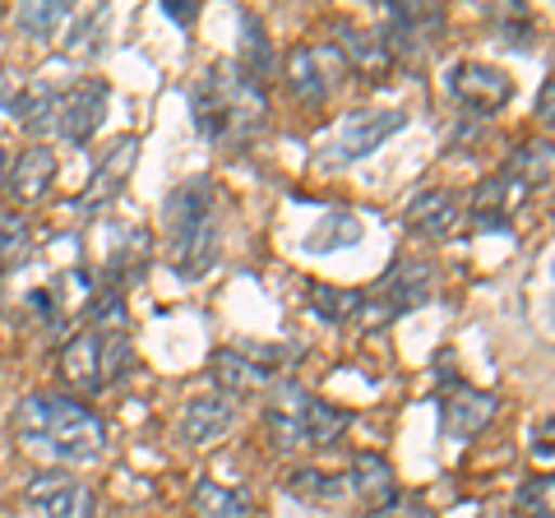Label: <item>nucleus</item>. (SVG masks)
<instances>
[{
  "label": "nucleus",
  "mask_w": 555,
  "mask_h": 518,
  "mask_svg": "<svg viewBox=\"0 0 555 518\" xmlns=\"http://www.w3.org/2000/svg\"><path fill=\"white\" fill-rule=\"evenodd\" d=\"M14 436L42 444L61 463H93L107 449V426L83 399L69 393H28L14 412Z\"/></svg>",
  "instance_id": "f257e3e1"
},
{
  "label": "nucleus",
  "mask_w": 555,
  "mask_h": 518,
  "mask_svg": "<svg viewBox=\"0 0 555 518\" xmlns=\"http://www.w3.org/2000/svg\"><path fill=\"white\" fill-rule=\"evenodd\" d=\"M195 126L204 140L214 144H236V140H250V134L264 130V116H269V102L264 89L236 70V61H214L195 83Z\"/></svg>",
  "instance_id": "f03ea898"
},
{
  "label": "nucleus",
  "mask_w": 555,
  "mask_h": 518,
  "mask_svg": "<svg viewBox=\"0 0 555 518\" xmlns=\"http://www.w3.org/2000/svg\"><path fill=\"white\" fill-rule=\"evenodd\" d=\"M403 126H408V112H385V107L347 112L338 120L328 153H334V163H361V158H371V153L385 148Z\"/></svg>",
  "instance_id": "7ed1b4c3"
},
{
  "label": "nucleus",
  "mask_w": 555,
  "mask_h": 518,
  "mask_svg": "<svg viewBox=\"0 0 555 518\" xmlns=\"http://www.w3.org/2000/svg\"><path fill=\"white\" fill-rule=\"evenodd\" d=\"M449 93H454V102H463L467 112L491 116L514 98V79L491 61H459L454 70H449Z\"/></svg>",
  "instance_id": "20e7f679"
},
{
  "label": "nucleus",
  "mask_w": 555,
  "mask_h": 518,
  "mask_svg": "<svg viewBox=\"0 0 555 518\" xmlns=\"http://www.w3.org/2000/svg\"><path fill=\"white\" fill-rule=\"evenodd\" d=\"M208 213H214V181H208V177L181 181V185L167 195V204H163L167 241H171V246H181V241H190L195 232L214 228V222H208Z\"/></svg>",
  "instance_id": "39448f33"
},
{
  "label": "nucleus",
  "mask_w": 555,
  "mask_h": 518,
  "mask_svg": "<svg viewBox=\"0 0 555 518\" xmlns=\"http://www.w3.org/2000/svg\"><path fill=\"white\" fill-rule=\"evenodd\" d=\"M241 417V403L228 393H195L181 407V440L185 444H214L222 436H232V426Z\"/></svg>",
  "instance_id": "423d86ee"
},
{
  "label": "nucleus",
  "mask_w": 555,
  "mask_h": 518,
  "mask_svg": "<svg viewBox=\"0 0 555 518\" xmlns=\"http://www.w3.org/2000/svg\"><path fill=\"white\" fill-rule=\"evenodd\" d=\"M134 163H139V140L134 134H120V140L98 158L93 177H89V185H83V195H79V209H102L107 199H116L120 190H126Z\"/></svg>",
  "instance_id": "0eeeda50"
},
{
  "label": "nucleus",
  "mask_w": 555,
  "mask_h": 518,
  "mask_svg": "<svg viewBox=\"0 0 555 518\" xmlns=\"http://www.w3.org/2000/svg\"><path fill=\"white\" fill-rule=\"evenodd\" d=\"M444 24V10L440 5H416V0H403V5H389V24H385V47L393 51H408V56H416L422 47H430V38L440 33Z\"/></svg>",
  "instance_id": "6e6552de"
},
{
  "label": "nucleus",
  "mask_w": 555,
  "mask_h": 518,
  "mask_svg": "<svg viewBox=\"0 0 555 518\" xmlns=\"http://www.w3.org/2000/svg\"><path fill=\"white\" fill-rule=\"evenodd\" d=\"M102 116H107V83L89 79V83H79L75 93L61 98L56 130H61V140H69V144H89L98 134V126H102Z\"/></svg>",
  "instance_id": "1a4fd4ad"
},
{
  "label": "nucleus",
  "mask_w": 555,
  "mask_h": 518,
  "mask_svg": "<svg viewBox=\"0 0 555 518\" xmlns=\"http://www.w3.org/2000/svg\"><path fill=\"white\" fill-rule=\"evenodd\" d=\"M403 222H408L412 236L449 241V236L463 228V209H459V199L449 195V190H422V195H412Z\"/></svg>",
  "instance_id": "9d476101"
},
{
  "label": "nucleus",
  "mask_w": 555,
  "mask_h": 518,
  "mask_svg": "<svg viewBox=\"0 0 555 518\" xmlns=\"http://www.w3.org/2000/svg\"><path fill=\"white\" fill-rule=\"evenodd\" d=\"M208 371H214L218 389L228 393V399H236V403L246 399V393H264L273 379H278L259 357H250V352H232V348H222V352L208 357Z\"/></svg>",
  "instance_id": "9b49d317"
},
{
  "label": "nucleus",
  "mask_w": 555,
  "mask_h": 518,
  "mask_svg": "<svg viewBox=\"0 0 555 518\" xmlns=\"http://www.w3.org/2000/svg\"><path fill=\"white\" fill-rule=\"evenodd\" d=\"M56 171H61V163H56V153H51L47 144L28 148V153H20V163H10L5 195H10L14 204H38L47 190L56 185Z\"/></svg>",
  "instance_id": "f8f14e48"
},
{
  "label": "nucleus",
  "mask_w": 555,
  "mask_h": 518,
  "mask_svg": "<svg viewBox=\"0 0 555 518\" xmlns=\"http://www.w3.org/2000/svg\"><path fill=\"white\" fill-rule=\"evenodd\" d=\"M338 51H343V61L352 65V70L361 79H371V83H389L393 75V51L385 47V38L371 28H338Z\"/></svg>",
  "instance_id": "ddd939ff"
},
{
  "label": "nucleus",
  "mask_w": 555,
  "mask_h": 518,
  "mask_svg": "<svg viewBox=\"0 0 555 518\" xmlns=\"http://www.w3.org/2000/svg\"><path fill=\"white\" fill-rule=\"evenodd\" d=\"M347 481H352L357 500L366 505L371 514L398 505V477L389 468V458L371 454V449H361V454H352V468H347Z\"/></svg>",
  "instance_id": "4468645a"
},
{
  "label": "nucleus",
  "mask_w": 555,
  "mask_h": 518,
  "mask_svg": "<svg viewBox=\"0 0 555 518\" xmlns=\"http://www.w3.org/2000/svg\"><path fill=\"white\" fill-rule=\"evenodd\" d=\"M495 407H500L495 393H481V389L459 385V389L444 399V436H449V440H473V436H481V430L491 426Z\"/></svg>",
  "instance_id": "2eb2a0df"
},
{
  "label": "nucleus",
  "mask_w": 555,
  "mask_h": 518,
  "mask_svg": "<svg viewBox=\"0 0 555 518\" xmlns=\"http://www.w3.org/2000/svg\"><path fill=\"white\" fill-rule=\"evenodd\" d=\"M283 79H287V93L297 98L301 107H310V112L324 107L328 79H324V70H320V51H315V47H306V42L292 47L287 61H283Z\"/></svg>",
  "instance_id": "dca6fc26"
},
{
  "label": "nucleus",
  "mask_w": 555,
  "mask_h": 518,
  "mask_svg": "<svg viewBox=\"0 0 555 518\" xmlns=\"http://www.w3.org/2000/svg\"><path fill=\"white\" fill-rule=\"evenodd\" d=\"M61 375L69 389L79 393H102L107 385H102V357H98V329H83L75 334L61 348Z\"/></svg>",
  "instance_id": "f3484780"
},
{
  "label": "nucleus",
  "mask_w": 555,
  "mask_h": 518,
  "mask_svg": "<svg viewBox=\"0 0 555 518\" xmlns=\"http://www.w3.org/2000/svg\"><path fill=\"white\" fill-rule=\"evenodd\" d=\"M524 199H528V190L518 185L509 171H500V177H491V181L477 185V195H473V218L481 222L486 232H495V228H505L509 213H514Z\"/></svg>",
  "instance_id": "a211bd4d"
},
{
  "label": "nucleus",
  "mask_w": 555,
  "mask_h": 518,
  "mask_svg": "<svg viewBox=\"0 0 555 518\" xmlns=\"http://www.w3.org/2000/svg\"><path fill=\"white\" fill-rule=\"evenodd\" d=\"M347 426H352V412H343L324 399H310V407L301 412L297 422V449H328L347 436Z\"/></svg>",
  "instance_id": "6ab92c4d"
},
{
  "label": "nucleus",
  "mask_w": 555,
  "mask_h": 518,
  "mask_svg": "<svg viewBox=\"0 0 555 518\" xmlns=\"http://www.w3.org/2000/svg\"><path fill=\"white\" fill-rule=\"evenodd\" d=\"M14 120L28 130V134H47V130H56V116H61V93L51 89V83L42 79H33L20 89V102H14Z\"/></svg>",
  "instance_id": "aec40b11"
},
{
  "label": "nucleus",
  "mask_w": 555,
  "mask_h": 518,
  "mask_svg": "<svg viewBox=\"0 0 555 518\" xmlns=\"http://www.w3.org/2000/svg\"><path fill=\"white\" fill-rule=\"evenodd\" d=\"M236 70L250 75L259 89H264V79H273V70H278L269 33H264V24H259L255 14H241V61H236Z\"/></svg>",
  "instance_id": "412c9836"
},
{
  "label": "nucleus",
  "mask_w": 555,
  "mask_h": 518,
  "mask_svg": "<svg viewBox=\"0 0 555 518\" xmlns=\"http://www.w3.org/2000/svg\"><path fill=\"white\" fill-rule=\"evenodd\" d=\"M361 236H366V228H361V218H357L352 209H328V213L320 218V228L306 236V250H310V255L352 250Z\"/></svg>",
  "instance_id": "4be33fe9"
},
{
  "label": "nucleus",
  "mask_w": 555,
  "mask_h": 518,
  "mask_svg": "<svg viewBox=\"0 0 555 518\" xmlns=\"http://www.w3.org/2000/svg\"><path fill=\"white\" fill-rule=\"evenodd\" d=\"M190 505H195L204 518H250L255 500L241 487H222V481H199L190 491Z\"/></svg>",
  "instance_id": "5701e85b"
},
{
  "label": "nucleus",
  "mask_w": 555,
  "mask_h": 518,
  "mask_svg": "<svg viewBox=\"0 0 555 518\" xmlns=\"http://www.w3.org/2000/svg\"><path fill=\"white\" fill-rule=\"evenodd\" d=\"M287 491L306 500V505H334V500H343L347 491H352V481H347V472H328V468H297L287 477Z\"/></svg>",
  "instance_id": "b1692460"
},
{
  "label": "nucleus",
  "mask_w": 555,
  "mask_h": 518,
  "mask_svg": "<svg viewBox=\"0 0 555 518\" xmlns=\"http://www.w3.org/2000/svg\"><path fill=\"white\" fill-rule=\"evenodd\" d=\"M171 264H177L181 279H204V273L218 264V236H214V228H204L190 241H181V246H171Z\"/></svg>",
  "instance_id": "393cba45"
},
{
  "label": "nucleus",
  "mask_w": 555,
  "mask_h": 518,
  "mask_svg": "<svg viewBox=\"0 0 555 518\" xmlns=\"http://www.w3.org/2000/svg\"><path fill=\"white\" fill-rule=\"evenodd\" d=\"M69 10L65 0H28V5H20V33H28V38H56V33L69 24Z\"/></svg>",
  "instance_id": "a878e982"
},
{
  "label": "nucleus",
  "mask_w": 555,
  "mask_h": 518,
  "mask_svg": "<svg viewBox=\"0 0 555 518\" xmlns=\"http://www.w3.org/2000/svg\"><path fill=\"white\" fill-rule=\"evenodd\" d=\"M361 292H347V287H328V283H315L310 287V315H320L328 324H343V320H352L361 315Z\"/></svg>",
  "instance_id": "bb28decb"
},
{
  "label": "nucleus",
  "mask_w": 555,
  "mask_h": 518,
  "mask_svg": "<svg viewBox=\"0 0 555 518\" xmlns=\"http://www.w3.org/2000/svg\"><path fill=\"white\" fill-rule=\"evenodd\" d=\"M509 177L524 185V190H537V185H546V177H551V144L542 140V144H524L509 158Z\"/></svg>",
  "instance_id": "cd10ccee"
},
{
  "label": "nucleus",
  "mask_w": 555,
  "mask_h": 518,
  "mask_svg": "<svg viewBox=\"0 0 555 518\" xmlns=\"http://www.w3.org/2000/svg\"><path fill=\"white\" fill-rule=\"evenodd\" d=\"M98 357H102V385H116V379H126L130 371V334L116 329V334H98Z\"/></svg>",
  "instance_id": "c85d7f7f"
},
{
  "label": "nucleus",
  "mask_w": 555,
  "mask_h": 518,
  "mask_svg": "<svg viewBox=\"0 0 555 518\" xmlns=\"http://www.w3.org/2000/svg\"><path fill=\"white\" fill-rule=\"evenodd\" d=\"M42 509H47V518H93L98 495H93V487H83V481H69V487Z\"/></svg>",
  "instance_id": "c756f323"
},
{
  "label": "nucleus",
  "mask_w": 555,
  "mask_h": 518,
  "mask_svg": "<svg viewBox=\"0 0 555 518\" xmlns=\"http://www.w3.org/2000/svg\"><path fill=\"white\" fill-rule=\"evenodd\" d=\"M56 301H61L56 315H69V310L89 306V301H93V279H89V273H83V269H69V273H61V283H56Z\"/></svg>",
  "instance_id": "7c9ffc66"
},
{
  "label": "nucleus",
  "mask_w": 555,
  "mask_h": 518,
  "mask_svg": "<svg viewBox=\"0 0 555 518\" xmlns=\"http://www.w3.org/2000/svg\"><path fill=\"white\" fill-rule=\"evenodd\" d=\"M69 472H61V468H42V472H33L28 477V487H24V500L28 505H51V500H56L65 487H69Z\"/></svg>",
  "instance_id": "2f4dec72"
},
{
  "label": "nucleus",
  "mask_w": 555,
  "mask_h": 518,
  "mask_svg": "<svg viewBox=\"0 0 555 518\" xmlns=\"http://www.w3.org/2000/svg\"><path fill=\"white\" fill-rule=\"evenodd\" d=\"M514 509L518 514H551V477H532L514 491Z\"/></svg>",
  "instance_id": "473e14b6"
},
{
  "label": "nucleus",
  "mask_w": 555,
  "mask_h": 518,
  "mask_svg": "<svg viewBox=\"0 0 555 518\" xmlns=\"http://www.w3.org/2000/svg\"><path fill=\"white\" fill-rule=\"evenodd\" d=\"M28 241V222L20 213H5L0 218V255H14Z\"/></svg>",
  "instance_id": "72a5a7b5"
},
{
  "label": "nucleus",
  "mask_w": 555,
  "mask_h": 518,
  "mask_svg": "<svg viewBox=\"0 0 555 518\" xmlns=\"http://www.w3.org/2000/svg\"><path fill=\"white\" fill-rule=\"evenodd\" d=\"M163 14H167V20H171V24H181V28H190V24H195V20H199V5H195V0H163Z\"/></svg>",
  "instance_id": "f704fd0d"
},
{
  "label": "nucleus",
  "mask_w": 555,
  "mask_h": 518,
  "mask_svg": "<svg viewBox=\"0 0 555 518\" xmlns=\"http://www.w3.org/2000/svg\"><path fill=\"white\" fill-rule=\"evenodd\" d=\"M20 89H24V83H20V75H10L5 70V65H0V107H14V102H20Z\"/></svg>",
  "instance_id": "c9c22d12"
},
{
  "label": "nucleus",
  "mask_w": 555,
  "mask_h": 518,
  "mask_svg": "<svg viewBox=\"0 0 555 518\" xmlns=\"http://www.w3.org/2000/svg\"><path fill=\"white\" fill-rule=\"evenodd\" d=\"M537 116H542L546 126L555 120V83L551 79H542V93H537Z\"/></svg>",
  "instance_id": "e433bc0d"
},
{
  "label": "nucleus",
  "mask_w": 555,
  "mask_h": 518,
  "mask_svg": "<svg viewBox=\"0 0 555 518\" xmlns=\"http://www.w3.org/2000/svg\"><path fill=\"white\" fill-rule=\"evenodd\" d=\"M371 518H430L422 505H408V500H398V505H389V509H379V514H371Z\"/></svg>",
  "instance_id": "4c0bfd02"
},
{
  "label": "nucleus",
  "mask_w": 555,
  "mask_h": 518,
  "mask_svg": "<svg viewBox=\"0 0 555 518\" xmlns=\"http://www.w3.org/2000/svg\"><path fill=\"white\" fill-rule=\"evenodd\" d=\"M532 454L542 458V463H551V417L542 422V440H537V449H532Z\"/></svg>",
  "instance_id": "58836bf2"
},
{
  "label": "nucleus",
  "mask_w": 555,
  "mask_h": 518,
  "mask_svg": "<svg viewBox=\"0 0 555 518\" xmlns=\"http://www.w3.org/2000/svg\"><path fill=\"white\" fill-rule=\"evenodd\" d=\"M5 177H10V153L0 148V195H5Z\"/></svg>",
  "instance_id": "ea45409f"
},
{
  "label": "nucleus",
  "mask_w": 555,
  "mask_h": 518,
  "mask_svg": "<svg viewBox=\"0 0 555 518\" xmlns=\"http://www.w3.org/2000/svg\"><path fill=\"white\" fill-rule=\"evenodd\" d=\"M518 518H551V514H518Z\"/></svg>",
  "instance_id": "a19ab883"
}]
</instances>
